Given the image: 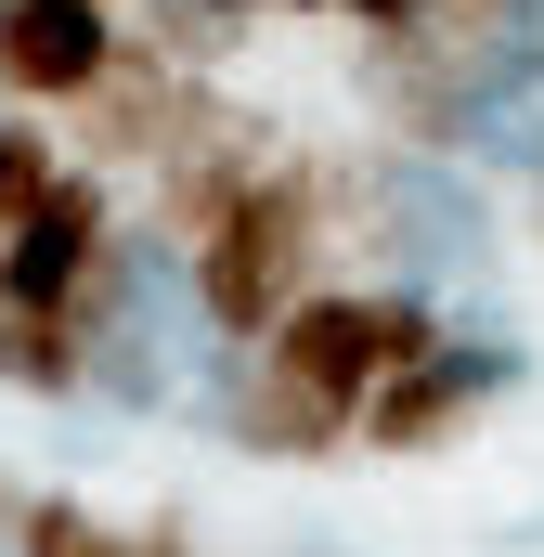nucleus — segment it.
<instances>
[{"label":"nucleus","mask_w":544,"mask_h":557,"mask_svg":"<svg viewBox=\"0 0 544 557\" xmlns=\"http://www.w3.org/2000/svg\"><path fill=\"white\" fill-rule=\"evenodd\" d=\"M0 389L26 403H91V337L65 311H0Z\"/></svg>","instance_id":"6e6552de"},{"label":"nucleus","mask_w":544,"mask_h":557,"mask_svg":"<svg viewBox=\"0 0 544 557\" xmlns=\"http://www.w3.org/2000/svg\"><path fill=\"white\" fill-rule=\"evenodd\" d=\"M208 13H234V26H260V13H324V0H208Z\"/></svg>","instance_id":"ddd939ff"},{"label":"nucleus","mask_w":544,"mask_h":557,"mask_svg":"<svg viewBox=\"0 0 544 557\" xmlns=\"http://www.w3.org/2000/svg\"><path fill=\"white\" fill-rule=\"evenodd\" d=\"M13 557H195V532L156 506V519H104V506H78V493H26V519H13Z\"/></svg>","instance_id":"0eeeda50"},{"label":"nucleus","mask_w":544,"mask_h":557,"mask_svg":"<svg viewBox=\"0 0 544 557\" xmlns=\"http://www.w3.org/2000/svg\"><path fill=\"white\" fill-rule=\"evenodd\" d=\"M493 13H506V0H428V26H441V39H467V26H493Z\"/></svg>","instance_id":"f8f14e48"},{"label":"nucleus","mask_w":544,"mask_h":557,"mask_svg":"<svg viewBox=\"0 0 544 557\" xmlns=\"http://www.w3.org/2000/svg\"><path fill=\"white\" fill-rule=\"evenodd\" d=\"M169 117H182V78H169L156 52H118V78L65 117V156H78V169H156Z\"/></svg>","instance_id":"423d86ee"},{"label":"nucleus","mask_w":544,"mask_h":557,"mask_svg":"<svg viewBox=\"0 0 544 557\" xmlns=\"http://www.w3.org/2000/svg\"><path fill=\"white\" fill-rule=\"evenodd\" d=\"M131 26L104 0H0V104L13 117H78L118 78Z\"/></svg>","instance_id":"7ed1b4c3"},{"label":"nucleus","mask_w":544,"mask_h":557,"mask_svg":"<svg viewBox=\"0 0 544 557\" xmlns=\"http://www.w3.org/2000/svg\"><path fill=\"white\" fill-rule=\"evenodd\" d=\"M519 376H532V350H519V337H441L415 376H390V389L363 403L350 454H441V441H467V428L493 416Z\"/></svg>","instance_id":"f03ea898"},{"label":"nucleus","mask_w":544,"mask_h":557,"mask_svg":"<svg viewBox=\"0 0 544 557\" xmlns=\"http://www.w3.org/2000/svg\"><path fill=\"white\" fill-rule=\"evenodd\" d=\"M0 260H13V234H0Z\"/></svg>","instance_id":"4468645a"},{"label":"nucleus","mask_w":544,"mask_h":557,"mask_svg":"<svg viewBox=\"0 0 544 557\" xmlns=\"http://www.w3.org/2000/svg\"><path fill=\"white\" fill-rule=\"evenodd\" d=\"M118 26H131V52H156L169 78H221V65L247 52V26H234V13H208V0H131Z\"/></svg>","instance_id":"1a4fd4ad"},{"label":"nucleus","mask_w":544,"mask_h":557,"mask_svg":"<svg viewBox=\"0 0 544 557\" xmlns=\"http://www.w3.org/2000/svg\"><path fill=\"white\" fill-rule=\"evenodd\" d=\"M208 416H221L234 454H260V467H337V454H350V416H337V403H311V389H285L260 350L208 389Z\"/></svg>","instance_id":"39448f33"},{"label":"nucleus","mask_w":544,"mask_h":557,"mask_svg":"<svg viewBox=\"0 0 544 557\" xmlns=\"http://www.w3.org/2000/svg\"><path fill=\"white\" fill-rule=\"evenodd\" d=\"M324 247H337V208H324V156H285L260 195L182 260L195 273V324L221 337V350H260L272 324L324 285Z\"/></svg>","instance_id":"f257e3e1"},{"label":"nucleus","mask_w":544,"mask_h":557,"mask_svg":"<svg viewBox=\"0 0 544 557\" xmlns=\"http://www.w3.org/2000/svg\"><path fill=\"white\" fill-rule=\"evenodd\" d=\"M118 234H131V221H118V182H104V169H65V195H52V208L13 234V260H0V311H65L78 273H91Z\"/></svg>","instance_id":"20e7f679"},{"label":"nucleus","mask_w":544,"mask_h":557,"mask_svg":"<svg viewBox=\"0 0 544 557\" xmlns=\"http://www.w3.org/2000/svg\"><path fill=\"white\" fill-rule=\"evenodd\" d=\"M324 13H350L363 39H403V26H428V0H324Z\"/></svg>","instance_id":"9b49d317"},{"label":"nucleus","mask_w":544,"mask_h":557,"mask_svg":"<svg viewBox=\"0 0 544 557\" xmlns=\"http://www.w3.org/2000/svg\"><path fill=\"white\" fill-rule=\"evenodd\" d=\"M0 557H13V545H0Z\"/></svg>","instance_id":"2eb2a0df"},{"label":"nucleus","mask_w":544,"mask_h":557,"mask_svg":"<svg viewBox=\"0 0 544 557\" xmlns=\"http://www.w3.org/2000/svg\"><path fill=\"white\" fill-rule=\"evenodd\" d=\"M65 169H78V156H65L52 117H0V234H26V221L65 195Z\"/></svg>","instance_id":"9d476101"}]
</instances>
